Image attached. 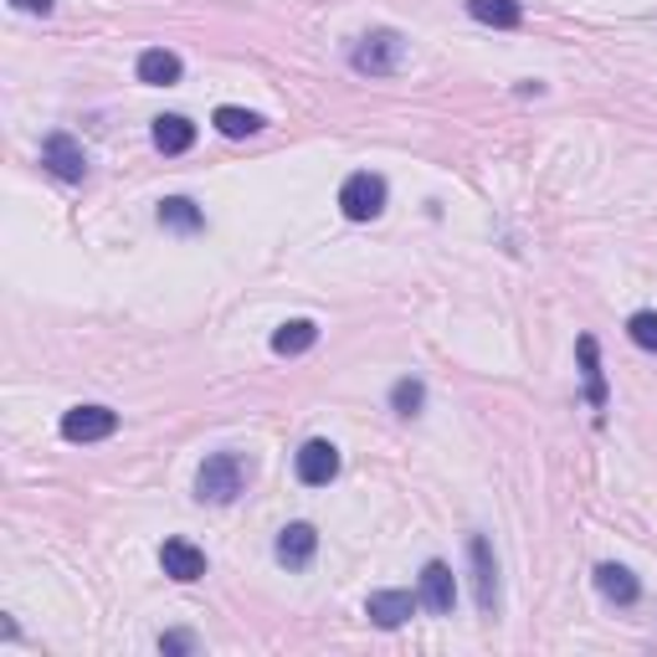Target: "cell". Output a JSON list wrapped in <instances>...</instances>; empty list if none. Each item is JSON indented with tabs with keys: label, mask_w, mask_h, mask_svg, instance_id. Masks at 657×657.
Wrapping results in <instances>:
<instances>
[{
	"label": "cell",
	"mask_w": 657,
	"mask_h": 657,
	"mask_svg": "<svg viewBox=\"0 0 657 657\" xmlns=\"http://www.w3.org/2000/svg\"><path fill=\"white\" fill-rule=\"evenodd\" d=\"M196 489H201V504H232L236 493L247 489V457H242V453L206 457L201 478H196Z\"/></svg>",
	"instance_id": "obj_1"
},
{
	"label": "cell",
	"mask_w": 657,
	"mask_h": 657,
	"mask_svg": "<svg viewBox=\"0 0 657 657\" xmlns=\"http://www.w3.org/2000/svg\"><path fill=\"white\" fill-rule=\"evenodd\" d=\"M350 62H354L360 72H371V78L401 72V62H406V42H401V32H371V36H360V47H354Z\"/></svg>",
	"instance_id": "obj_2"
},
{
	"label": "cell",
	"mask_w": 657,
	"mask_h": 657,
	"mask_svg": "<svg viewBox=\"0 0 657 657\" xmlns=\"http://www.w3.org/2000/svg\"><path fill=\"white\" fill-rule=\"evenodd\" d=\"M339 211H344L350 221H375L380 211H386V180L371 175V169L350 175V180L339 186Z\"/></svg>",
	"instance_id": "obj_3"
},
{
	"label": "cell",
	"mask_w": 657,
	"mask_h": 657,
	"mask_svg": "<svg viewBox=\"0 0 657 657\" xmlns=\"http://www.w3.org/2000/svg\"><path fill=\"white\" fill-rule=\"evenodd\" d=\"M42 165H47L57 180H68V186L87 180V154L72 134H47V144H42Z\"/></svg>",
	"instance_id": "obj_4"
},
{
	"label": "cell",
	"mask_w": 657,
	"mask_h": 657,
	"mask_svg": "<svg viewBox=\"0 0 657 657\" xmlns=\"http://www.w3.org/2000/svg\"><path fill=\"white\" fill-rule=\"evenodd\" d=\"M114 432H118V411H108V406H72L62 417V437L68 442H103Z\"/></svg>",
	"instance_id": "obj_5"
},
{
	"label": "cell",
	"mask_w": 657,
	"mask_h": 657,
	"mask_svg": "<svg viewBox=\"0 0 657 657\" xmlns=\"http://www.w3.org/2000/svg\"><path fill=\"white\" fill-rule=\"evenodd\" d=\"M298 478H304L308 489L335 483V478H339V447H335V442H324V437L304 442V447H298Z\"/></svg>",
	"instance_id": "obj_6"
},
{
	"label": "cell",
	"mask_w": 657,
	"mask_h": 657,
	"mask_svg": "<svg viewBox=\"0 0 657 657\" xmlns=\"http://www.w3.org/2000/svg\"><path fill=\"white\" fill-rule=\"evenodd\" d=\"M468 555H472V580H478V607L493 617V611H498V560H493L483 535L468 540Z\"/></svg>",
	"instance_id": "obj_7"
},
{
	"label": "cell",
	"mask_w": 657,
	"mask_h": 657,
	"mask_svg": "<svg viewBox=\"0 0 657 657\" xmlns=\"http://www.w3.org/2000/svg\"><path fill=\"white\" fill-rule=\"evenodd\" d=\"M314 550H319V529L314 524H288L278 535V565H288V571H304L314 560Z\"/></svg>",
	"instance_id": "obj_8"
},
{
	"label": "cell",
	"mask_w": 657,
	"mask_h": 657,
	"mask_svg": "<svg viewBox=\"0 0 657 657\" xmlns=\"http://www.w3.org/2000/svg\"><path fill=\"white\" fill-rule=\"evenodd\" d=\"M160 565H165L169 580H186V586L206 575V555L190 540H165V550H160Z\"/></svg>",
	"instance_id": "obj_9"
},
{
	"label": "cell",
	"mask_w": 657,
	"mask_h": 657,
	"mask_svg": "<svg viewBox=\"0 0 657 657\" xmlns=\"http://www.w3.org/2000/svg\"><path fill=\"white\" fill-rule=\"evenodd\" d=\"M422 601H426L432 611H437V617H447V611H453V601H457V580H453V571H447L442 560H432V565L422 571Z\"/></svg>",
	"instance_id": "obj_10"
},
{
	"label": "cell",
	"mask_w": 657,
	"mask_h": 657,
	"mask_svg": "<svg viewBox=\"0 0 657 657\" xmlns=\"http://www.w3.org/2000/svg\"><path fill=\"white\" fill-rule=\"evenodd\" d=\"M365 611H371L375 626H386V632H390V626H401L406 617L417 611V596H406V590H375Z\"/></svg>",
	"instance_id": "obj_11"
},
{
	"label": "cell",
	"mask_w": 657,
	"mask_h": 657,
	"mask_svg": "<svg viewBox=\"0 0 657 657\" xmlns=\"http://www.w3.org/2000/svg\"><path fill=\"white\" fill-rule=\"evenodd\" d=\"M190 144H196V124L180 114H165L154 118V150L160 154H186Z\"/></svg>",
	"instance_id": "obj_12"
},
{
	"label": "cell",
	"mask_w": 657,
	"mask_h": 657,
	"mask_svg": "<svg viewBox=\"0 0 657 657\" xmlns=\"http://www.w3.org/2000/svg\"><path fill=\"white\" fill-rule=\"evenodd\" d=\"M596 590H601L607 601H617V607H632V601L642 596L637 575L626 571V565H601V571H596Z\"/></svg>",
	"instance_id": "obj_13"
},
{
	"label": "cell",
	"mask_w": 657,
	"mask_h": 657,
	"mask_svg": "<svg viewBox=\"0 0 657 657\" xmlns=\"http://www.w3.org/2000/svg\"><path fill=\"white\" fill-rule=\"evenodd\" d=\"M139 83H150V87H169V83H180V57L165 47H154L139 57Z\"/></svg>",
	"instance_id": "obj_14"
},
{
	"label": "cell",
	"mask_w": 657,
	"mask_h": 657,
	"mask_svg": "<svg viewBox=\"0 0 657 657\" xmlns=\"http://www.w3.org/2000/svg\"><path fill=\"white\" fill-rule=\"evenodd\" d=\"M314 339H319V324L314 319H288L278 335H272V350L278 354H304L314 350Z\"/></svg>",
	"instance_id": "obj_15"
},
{
	"label": "cell",
	"mask_w": 657,
	"mask_h": 657,
	"mask_svg": "<svg viewBox=\"0 0 657 657\" xmlns=\"http://www.w3.org/2000/svg\"><path fill=\"white\" fill-rule=\"evenodd\" d=\"M468 16L483 26H519V0H468Z\"/></svg>",
	"instance_id": "obj_16"
},
{
	"label": "cell",
	"mask_w": 657,
	"mask_h": 657,
	"mask_svg": "<svg viewBox=\"0 0 657 657\" xmlns=\"http://www.w3.org/2000/svg\"><path fill=\"white\" fill-rule=\"evenodd\" d=\"M580 365H586V396L590 406H607V375H601V354H596V339H580Z\"/></svg>",
	"instance_id": "obj_17"
},
{
	"label": "cell",
	"mask_w": 657,
	"mask_h": 657,
	"mask_svg": "<svg viewBox=\"0 0 657 657\" xmlns=\"http://www.w3.org/2000/svg\"><path fill=\"white\" fill-rule=\"evenodd\" d=\"M216 129L226 139H253L262 129V118L247 114V108H216Z\"/></svg>",
	"instance_id": "obj_18"
},
{
	"label": "cell",
	"mask_w": 657,
	"mask_h": 657,
	"mask_svg": "<svg viewBox=\"0 0 657 657\" xmlns=\"http://www.w3.org/2000/svg\"><path fill=\"white\" fill-rule=\"evenodd\" d=\"M160 226H175V232H196V226H201V211L175 196V201L160 206Z\"/></svg>",
	"instance_id": "obj_19"
},
{
	"label": "cell",
	"mask_w": 657,
	"mask_h": 657,
	"mask_svg": "<svg viewBox=\"0 0 657 657\" xmlns=\"http://www.w3.org/2000/svg\"><path fill=\"white\" fill-rule=\"evenodd\" d=\"M626 335H632V344H637V350L657 354V314H653V308L632 314V319H626Z\"/></svg>",
	"instance_id": "obj_20"
},
{
	"label": "cell",
	"mask_w": 657,
	"mask_h": 657,
	"mask_svg": "<svg viewBox=\"0 0 657 657\" xmlns=\"http://www.w3.org/2000/svg\"><path fill=\"white\" fill-rule=\"evenodd\" d=\"M422 401H426L422 380H396V390H390V406H396L401 417H417V411H422Z\"/></svg>",
	"instance_id": "obj_21"
},
{
	"label": "cell",
	"mask_w": 657,
	"mask_h": 657,
	"mask_svg": "<svg viewBox=\"0 0 657 657\" xmlns=\"http://www.w3.org/2000/svg\"><path fill=\"white\" fill-rule=\"evenodd\" d=\"M160 653H196V637H190V632H165V637H160Z\"/></svg>",
	"instance_id": "obj_22"
},
{
	"label": "cell",
	"mask_w": 657,
	"mask_h": 657,
	"mask_svg": "<svg viewBox=\"0 0 657 657\" xmlns=\"http://www.w3.org/2000/svg\"><path fill=\"white\" fill-rule=\"evenodd\" d=\"M21 11H32V16H51V0H16Z\"/></svg>",
	"instance_id": "obj_23"
}]
</instances>
